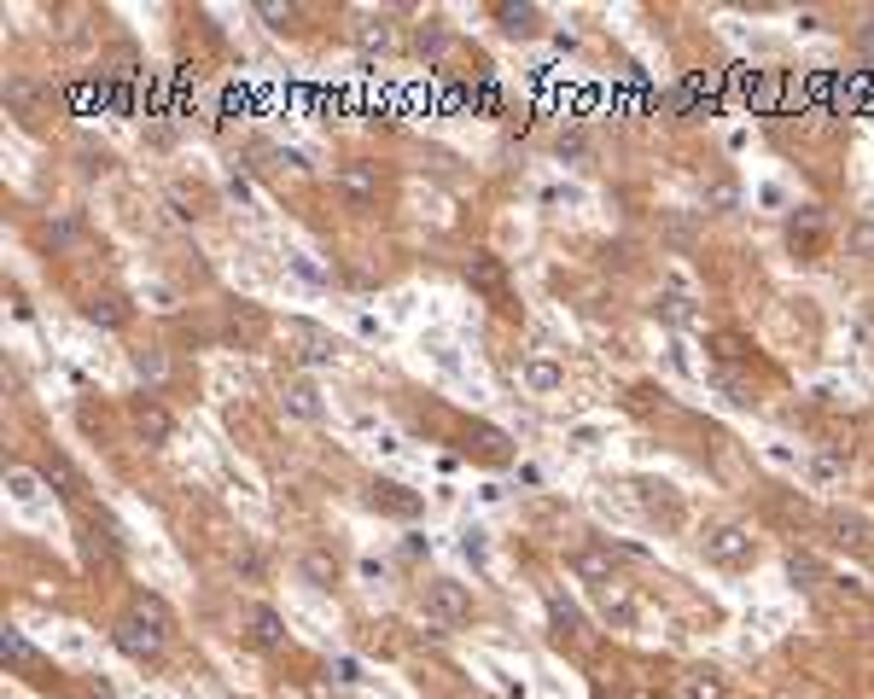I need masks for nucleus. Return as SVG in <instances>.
Returning a JSON list of instances; mask_svg holds the SVG:
<instances>
[{
    "mask_svg": "<svg viewBox=\"0 0 874 699\" xmlns=\"http://www.w3.org/2000/svg\"><path fill=\"white\" fill-rule=\"evenodd\" d=\"M82 315H88L94 327H123V321H129L123 298H94V303H82Z\"/></svg>",
    "mask_w": 874,
    "mask_h": 699,
    "instance_id": "2eb2a0df",
    "label": "nucleus"
},
{
    "mask_svg": "<svg viewBox=\"0 0 874 699\" xmlns=\"http://www.w3.org/2000/svg\"><path fill=\"white\" fill-rule=\"evenodd\" d=\"M676 699H729V688H723V676L706 665H694V670H682V682H676Z\"/></svg>",
    "mask_w": 874,
    "mask_h": 699,
    "instance_id": "6e6552de",
    "label": "nucleus"
},
{
    "mask_svg": "<svg viewBox=\"0 0 874 699\" xmlns=\"http://www.w3.org/2000/svg\"><path fill=\"white\" fill-rule=\"evenodd\" d=\"M443 47H449V35H443V30H420V53H432V59H437Z\"/></svg>",
    "mask_w": 874,
    "mask_h": 699,
    "instance_id": "a878e982",
    "label": "nucleus"
},
{
    "mask_svg": "<svg viewBox=\"0 0 874 699\" xmlns=\"http://www.w3.org/2000/svg\"><path fill=\"white\" fill-rule=\"evenodd\" d=\"M234 566L245 571V577H263V554H257V548H239V554H234Z\"/></svg>",
    "mask_w": 874,
    "mask_h": 699,
    "instance_id": "b1692460",
    "label": "nucleus"
},
{
    "mask_svg": "<svg viewBox=\"0 0 874 699\" xmlns=\"http://www.w3.org/2000/svg\"><path fill=\"white\" fill-rule=\"evenodd\" d=\"M659 315H665V321H676V327H694V321H700V309H694V298H688V292H665V298H659Z\"/></svg>",
    "mask_w": 874,
    "mask_h": 699,
    "instance_id": "dca6fc26",
    "label": "nucleus"
},
{
    "mask_svg": "<svg viewBox=\"0 0 874 699\" xmlns=\"http://www.w3.org/2000/svg\"><path fill=\"white\" fill-rule=\"evenodd\" d=\"M111 641H117L129 659H140V665H158V659H164V641H169V612L158 606V600H140L135 612L111 630Z\"/></svg>",
    "mask_w": 874,
    "mask_h": 699,
    "instance_id": "f257e3e1",
    "label": "nucleus"
},
{
    "mask_svg": "<svg viewBox=\"0 0 874 699\" xmlns=\"http://www.w3.org/2000/svg\"><path fill=\"white\" fill-rule=\"evenodd\" d=\"M135 426H140V437H146V443H169V432H175V426H169V414L158 408V402H140V408H135Z\"/></svg>",
    "mask_w": 874,
    "mask_h": 699,
    "instance_id": "f8f14e48",
    "label": "nucleus"
},
{
    "mask_svg": "<svg viewBox=\"0 0 874 699\" xmlns=\"http://www.w3.org/2000/svg\"><path fill=\"white\" fill-rule=\"evenodd\" d=\"M822 239H828L822 210H816V204H799V216L787 222V245H793V251H805V257H816V251H822Z\"/></svg>",
    "mask_w": 874,
    "mask_h": 699,
    "instance_id": "39448f33",
    "label": "nucleus"
},
{
    "mask_svg": "<svg viewBox=\"0 0 874 699\" xmlns=\"http://www.w3.org/2000/svg\"><path fill=\"white\" fill-rule=\"evenodd\" d=\"M286 263H292V268H298V274H303V280H321V268H315V263H309V257H286Z\"/></svg>",
    "mask_w": 874,
    "mask_h": 699,
    "instance_id": "cd10ccee",
    "label": "nucleus"
},
{
    "mask_svg": "<svg viewBox=\"0 0 874 699\" xmlns=\"http://www.w3.org/2000/svg\"><path fill=\"white\" fill-rule=\"evenodd\" d=\"M41 478H47V484H59V496H82V472H76L65 455H53V461L41 466Z\"/></svg>",
    "mask_w": 874,
    "mask_h": 699,
    "instance_id": "ddd939ff",
    "label": "nucleus"
},
{
    "mask_svg": "<svg viewBox=\"0 0 874 699\" xmlns=\"http://www.w3.org/2000/svg\"><path fill=\"white\" fill-rule=\"evenodd\" d=\"M239 624H245V641L263 647V653H286V641H292V635H286V618H280L274 606H245Z\"/></svg>",
    "mask_w": 874,
    "mask_h": 699,
    "instance_id": "20e7f679",
    "label": "nucleus"
},
{
    "mask_svg": "<svg viewBox=\"0 0 874 699\" xmlns=\"http://www.w3.org/2000/svg\"><path fill=\"white\" fill-rule=\"evenodd\" d=\"M426 618H437V624H467V618H472L467 583H449V577L426 583Z\"/></svg>",
    "mask_w": 874,
    "mask_h": 699,
    "instance_id": "7ed1b4c3",
    "label": "nucleus"
},
{
    "mask_svg": "<svg viewBox=\"0 0 874 699\" xmlns=\"http://www.w3.org/2000/svg\"><path fill=\"white\" fill-rule=\"evenodd\" d=\"M0 647H6V659H18V665H30V659H35V647H30V641H24L18 630L0 635Z\"/></svg>",
    "mask_w": 874,
    "mask_h": 699,
    "instance_id": "412c9836",
    "label": "nucleus"
},
{
    "mask_svg": "<svg viewBox=\"0 0 874 699\" xmlns=\"http://www.w3.org/2000/svg\"><path fill=\"white\" fill-rule=\"evenodd\" d=\"M863 47H869V53H874V30H863Z\"/></svg>",
    "mask_w": 874,
    "mask_h": 699,
    "instance_id": "c85d7f7f",
    "label": "nucleus"
},
{
    "mask_svg": "<svg viewBox=\"0 0 874 699\" xmlns=\"http://www.w3.org/2000/svg\"><path fill=\"white\" fill-rule=\"evenodd\" d=\"M601 606H606V618H618V624H630V618H636V606H630V595H624V589H606V583H601Z\"/></svg>",
    "mask_w": 874,
    "mask_h": 699,
    "instance_id": "a211bd4d",
    "label": "nucleus"
},
{
    "mask_svg": "<svg viewBox=\"0 0 874 699\" xmlns=\"http://www.w3.org/2000/svg\"><path fill=\"white\" fill-rule=\"evenodd\" d=\"M700 554H706L711 566L740 571L758 560V536H752V525H740V519H711L706 536H700Z\"/></svg>",
    "mask_w": 874,
    "mask_h": 699,
    "instance_id": "f03ea898",
    "label": "nucleus"
},
{
    "mask_svg": "<svg viewBox=\"0 0 874 699\" xmlns=\"http://www.w3.org/2000/svg\"><path fill=\"white\" fill-rule=\"evenodd\" d=\"M572 571H577V577H589V583H612V554H606V548H577Z\"/></svg>",
    "mask_w": 874,
    "mask_h": 699,
    "instance_id": "9b49d317",
    "label": "nucleus"
},
{
    "mask_svg": "<svg viewBox=\"0 0 874 699\" xmlns=\"http://www.w3.org/2000/svg\"><path fill=\"white\" fill-rule=\"evenodd\" d=\"M298 571H303V583H315V589H333L338 583V560L327 554V548H309L298 560Z\"/></svg>",
    "mask_w": 874,
    "mask_h": 699,
    "instance_id": "9d476101",
    "label": "nucleus"
},
{
    "mask_svg": "<svg viewBox=\"0 0 874 699\" xmlns=\"http://www.w3.org/2000/svg\"><path fill=\"white\" fill-rule=\"evenodd\" d=\"M467 280L478 286V292H502V286H507V274H502V263H496V257H472Z\"/></svg>",
    "mask_w": 874,
    "mask_h": 699,
    "instance_id": "4468645a",
    "label": "nucleus"
},
{
    "mask_svg": "<svg viewBox=\"0 0 874 699\" xmlns=\"http://www.w3.org/2000/svg\"><path fill=\"white\" fill-rule=\"evenodd\" d=\"M525 385L548 397V391H560V385H566V367L554 362V356H525Z\"/></svg>",
    "mask_w": 874,
    "mask_h": 699,
    "instance_id": "1a4fd4ad",
    "label": "nucleus"
},
{
    "mask_svg": "<svg viewBox=\"0 0 874 699\" xmlns=\"http://www.w3.org/2000/svg\"><path fill=\"white\" fill-rule=\"evenodd\" d=\"M834 531H840L845 536V542H857V548H863V542H869V519H857V513H840V519H834Z\"/></svg>",
    "mask_w": 874,
    "mask_h": 699,
    "instance_id": "aec40b11",
    "label": "nucleus"
},
{
    "mask_svg": "<svg viewBox=\"0 0 874 699\" xmlns=\"http://www.w3.org/2000/svg\"><path fill=\"white\" fill-rule=\"evenodd\" d=\"M787 577H793L799 589H816V577H822V566H816L810 554H793V560H787Z\"/></svg>",
    "mask_w": 874,
    "mask_h": 699,
    "instance_id": "6ab92c4d",
    "label": "nucleus"
},
{
    "mask_svg": "<svg viewBox=\"0 0 874 699\" xmlns=\"http://www.w3.org/2000/svg\"><path fill=\"white\" fill-rule=\"evenodd\" d=\"M338 193L350 204H373L379 199V169L373 164H344L338 169Z\"/></svg>",
    "mask_w": 874,
    "mask_h": 699,
    "instance_id": "0eeeda50",
    "label": "nucleus"
},
{
    "mask_svg": "<svg viewBox=\"0 0 874 699\" xmlns=\"http://www.w3.org/2000/svg\"><path fill=\"white\" fill-rule=\"evenodd\" d=\"M135 373L146 379V385H164V379H169V356H164V350H135Z\"/></svg>",
    "mask_w": 874,
    "mask_h": 699,
    "instance_id": "f3484780",
    "label": "nucleus"
},
{
    "mask_svg": "<svg viewBox=\"0 0 874 699\" xmlns=\"http://www.w3.org/2000/svg\"><path fill=\"white\" fill-rule=\"evenodd\" d=\"M257 12H263V18H269L274 30H280V18H292V6H274V0H263V6H257Z\"/></svg>",
    "mask_w": 874,
    "mask_h": 699,
    "instance_id": "bb28decb",
    "label": "nucleus"
},
{
    "mask_svg": "<svg viewBox=\"0 0 874 699\" xmlns=\"http://www.w3.org/2000/svg\"><path fill=\"white\" fill-rule=\"evenodd\" d=\"M706 199L717 204V210H735V199H740V193H735V187H729V181H717V187H711Z\"/></svg>",
    "mask_w": 874,
    "mask_h": 699,
    "instance_id": "393cba45",
    "label": "nucleus"
},
{
    "mask_svg": "<svg viewBox=\"0 0 874 699\" xmlns=\"http://www.w3.org/2000/svg\"><path fill=\"white\" fill-rule=\"evenodd\" d=\"M851 251L857 257H874V222H851Z\"/></svg>",
    "mask_w": 874,
    "mask_h": 699,
    "instance_id": "4be33fe9",
    "label": "nucleus"
},
{
    "mask_svg": "<svg viewBox=\"0 0 874 699\" xmlns=\"http://www.w3.org/2000/svg\"><path fill=\"white\" fill-rule=\"evenodd\" d=\"M280 408H286L292 420H321V414H327V402H321V391H315V379H286V385H280Z\"/></svg>",
    "mask_w": 874,
    "mask_h": 699,
    "instance_id": "423d86ee",
    "label": "nucleus"
},
{
    "mask_svg": "<svg viewBox=\"0 0 874 699\" xmlns=\"http://www.w3.org/2000/svg\"><path fill=\"white\" fill-rule=\"evenodd\" d=\"M385 47H391V30H385V24L373 30L368 24V30H362V53H385Z\"/></svg>",
    "mask_w": 874,
    "mask_h": 699,
    "instance_id": "5701e85b",
    "label": "nucleus"
}]
</instances>
